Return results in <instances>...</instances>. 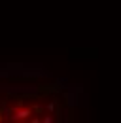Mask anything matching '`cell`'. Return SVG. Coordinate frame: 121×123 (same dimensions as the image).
Instances as JSON below:
<instances>
[{"label":"cell","mask_w":121,"mask_h":123,"mask_svg":"<svg viewBox=\"0 0 121 123\" xmlns=\"http://www.w3.org/2000/svg\"><path fill=\"white\" fill-rule=\"evenodd\" d=\"M64 97L55 87L0 91V121H55L64 112Z\"/></svg>","instance_id":"cell-1"}]
</instances>
